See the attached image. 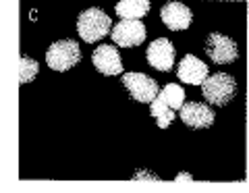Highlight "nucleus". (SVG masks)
Returning <instances> with one entry per match:
<instances>
[{
	"label": "nucleus",
	"instance_id": "15",
	"mask_svg": "<svg viewBox=\"0 0 249 193\" xmlns=\"http://www.w3.org/2000/svg\"><path fill=\"white\" fill-rule=\"evenodd\" d=\"M37 71H40V65H37L34 58L21 56V60H19V83L25 86L27 81H31L37 75Z\"/></svg>",
	"mask_w": 249,
	"mask_h": 193
},
{
	"label": "nucleus",
	"instance_id": "7",
	"mask_svg": "<svg viewBox=\"0 0 249 193\" xmlns=\"http://www.w3.org/2000/svg\"><path fill=\"white\" fill-rule=\"evenodd\" d=\"M91 63L96 67L98 73L102 75H121L123 73V58L116 46L110 44H100L96 50L91 52Z\"/></svg>",
	"mask_w": 249,
	"mask_h": 193
},
{
	"label": "nucleus",
	"instance_id": "4",
	"mask_svg": "<svg viewBox=\"0 0 249 193\" xmlns=\"http://www.w3.org/2000/svg\"><path fill=\"white\" fill-rule=\"evenodd\" d=\"M206 54L216 65H231L239 58V48L232 37L212 32L206 37Z\"/></svg>",
	"mask_w": 249,
	"mask_h": 193
},
{
	"label": "nucleus",
	"instance_id": "9",
	"mask_svg": "<svg viewBox=\"0 0 249 193\" xmlns=\"http://www.w3.org/2000/svg\"><path fill=\"white\" fill-rule=\"evenodd\" d=\"M178 117L191 129H208L214 125V110L201 102H185L178 110Z\"/></svg>",
	"mask_w": 249,
	"mask_h": 193
},
{
	"label": "nucleus",
	"instance_id": "11",
	"mask_svg": "<svg viewBox=\"0 0 249 193\" xmlns=\"http://www.w3.org/2000/svg\"><path fill=\"white\" fill-rule=\"evenodd\" d=\"M177 75H178V79H181L183 83L201 86L210 73H208L206 63H201V60L197 56H193V54H187V56L181 58V63H178Z\"/></svg>",
	"mask_w": 249,
	"mask_h": 193
},
{
	"label": "nucleus",
	"instance_id": "17",
	"mask_svg": "<svg viewBox=\"0 0 249 193\" xmlns=\"http://www.w3.org/2000/svg\"><path fill=\"white\" fill-rule=\"evenodd\" d=\"M193 176L191 175H187V173H181V175H177V179L175 181H191Z\"/></svg>",
	"mask_w": 249,
	"mask_h": 193
},
{
	"label": "nucleus",
	"instance_id": "6",
	"mask_svg": "<svg viewBox=\"0 0 249 193\" xmlns=\"http://www.w3.org/2000/svg\"><path fill=\"white\" fill-rule=\"evenodd\" d=\"M112 40L116 46L123 48H133L143 44L145 40V25L139 19H123L112 27Z\"/></svg>",
	"mask_w": 249,
	"mask_h": 193
},
{
	"label": "nucleus",
	"instance_id": "8",
	"mask_svg": "<svg viewBox=\"0 0 249 193\" xmlns=\"http://www.w3.org/2000/svg\"><path fill=\"white\" fill-rule=\"evenodd\" d=\"M145 58L156 71H170L175 65V46L166 37L154 40L145 50Z\"/></svg>",
	"mask_w": 249,
	"mask_h": 193
},
{
	"label": "nucleus",
	"instance_id": "16",
	"mask_svg": "<svg viewBox=\"0 0 249 193\" xmlns=\"http://www.w3.org/2000/svg\"><path fill=\"white\" fill-rule=\"evenodd\" d=\"M133 179H154V181H158V175H154V173H147V171H142V173L133 175Z\"/></svg>",
	"mask_w": 249,
	"mask_h": 193
},
{
	"label": "nucleus",
	"instance_id": "14",
	"mask_svg": "<svg viewBox=\"0 0 249 193\" xmlns=\"http://www.w3.org/2000/svg\"><path fill=\"white\" fill-rule=\"evenodd\" d=\"M160 96L164 98V102L173 108V110H181V106L185 104V91L181 86H177V83H166V86L160 89Z\"/></svg>",
	"mask_w": 249,
	"mask_h": 193
},
{
	"label": "nucleus",
	"instance_id": "5",
	"mask_svg": "<svg viewBox=\"0 0 249 193\" xmlns=\"http://www.w3.org/2000/svg\"><path fill=\"white\" fill-rule=\"evenodd\" d=\"M123 86L127 88L131 98L137 100V102H142V104H152L154 98L160 94L158 81H154L152 77H147L143 73H124Z\"/></svg>",
	"mask_w": 249,
	"mask_h": 193
},
{
	"label": "nucleus",
	"instance_id": "2",
	"mask_svg": "<svg viewBox=\"0 0 249 193\" xmlns=\"http://www.w3.org/2000/svg\"><path fill=\"white\" fill-rule=\"evenodd\" d=\"M201 94L214 106H227L232 98L237 96V81L229 73H214L208 75L201 83Z\"/></svg>",
	"mask_w": 249,
	"mask_h": 193
},
{
	"label": "nucleus",
	"instance_id": "10",
	"mask_svg": "<svg viewBox=\"0 0 249 193\" xmlns=\"http://www.w3.org/2000/svg\"><path fill=\"white\" fill-rule=\"evenodd\" d=\"M160 19L168 29H173V32H183V29L191 25L193 13L189 11V6H185L181 2H168L162 6Z\"/></svg>",
	"mask_w": 249,
	"mask_h": 193
},
{
	"label": "nucleus",
	"instance_id": "1",
	"mask_svg": "<svg viewBox=\"0 0 249 193\" xmlns=\"http://www.w3.org/2000/svg\"><path fill=\"white\" fill-rule=\"evenodd\" d=\"M110 32H112V21L102 9H98V6L85 9L79 17H77V34L88 44L100 42Z\"/></svg>",
	"mask_w": 249,
	"mask_h": 193
},
{
	"label": "nucleus",
	"instance_id": "12",
	"mask_svg": "<svg viewBox=\"0 0 249 193\" xmlns=\"http://www.w3.org/2000/svg\"><path fill=\"white\" fill-rule=\"evenodd\" d=\"M114 9L123 19H142L150 11V0H119Z\"/></svg>",
	"mask_w": 249,
	"mask_h": 193
},
{
	"label": "nucleus",
	"instance_id": "13",
	"mask_svg": "<svg viewBox=\"0 0 249 193\" xmlns=\"http://www.w3.org/2000/svg\"><path fill=\"white\" fill-rule=\"evenodd\" d=\"M150 106H152V117L156 119V123H158L160 129H166V127L173 125V121L177 117V114H175L177 110H173V108L164 102V98H162L160 94L154 98V102Z\"/></svg>",
	"mask_w": 249,
	"mask_h": 193
},
{
	"label": "nucleus",
	"instance_id": "3",
	"mask_svg": "<svg viewBox=\"0 0 249 193\" xmlns=\"http://www.w3.org/2000/svg\"><path fill=\"white\" fill-rule=\"evenodd\" d=\"M81 60V48L75 40H58L46 50V63L52 71L65 73Z\"/></svg>",
	"mask_w": 249,
	"mask_h": 193
}]
</instances>
